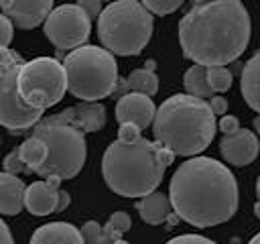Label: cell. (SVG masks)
<instances>
[{
    "label": "cell",
    "instance_id": "obj_18",
    "mask_svg": "<svg viewBox=\"0 0 260 244\" xmlns=\"http://www.w3.org/2000/svg\"><path fill=\"white\" fill-rule=\"evenodd\" d=\"M240 89L244 102L260 114V51H256L244 65L240 75Z\"/></svg>",
    "mask_w": 260,
    "mask_h": 244
},
{
    "label": "cell",
    "instance_id": "obj_16",
    "mask_svg": "<svg viewBox=\"0 0 260 244\" xmlns=\"http://www.w3.org/2000/svg\"><path fill=\"white\" fill-rule=\"evenodd\" d=\"M28 244H85L81 232L67 222H51L37 228Z\"/></svg>",
    "mask_w": 260,
    "mask_h": 244
},
{
    "label": "cell",
    "instance_id": "obj_28",
    "mask_svg": "<svg viewBox=\"0 0 260 244\" xmlns=\"http://www.w3.org/2000/svg\"><path fill=\"white\" fill-rule=\"evenodd\" d=\"M138 138H140V128L136 124H120V128H118L120 142H134Z\"/></svg>",
    "mask_w": 260,
    "mask_h": 244
},
{
    "label": "cell",
    "instance_id": "obj_13",
    "mask_svg": "<svg viewBox=\"0 0 260 244\" xmlns=\"http://www.w3.org/2000/svg\"><path fill=\"white\" fill-rule=\"evenodd\" d=\"M219 152L234 167L250 165L258 157V138L252 130L238 128L232 134H223L219 140Z\"/></svg>",
    "mask_w": 260,
    "mask_h": 244
},
{
    "label": "cell",
    "instance_id": "obj_11",
    "mask_svg": "<svg viewBox=\"0 0 260 244\" xmlns=\"http://www.w3.org/2000/svg\"><path fill=\"white\" fill-rule=\"evenodd\" d=\"M2 14L22 30L37 28L53 10V0H0Z\"/></svg>",
    "mask_w": 260,
    "mask_h": 244
},
{
    "label": "cell",
    "instance_id": "obj_20",
    "mask_svg": "<svg viewBox=\"0 0 260 244\" xmlns=\"http://www.w3.org/2000/svg\"><path fill=\"white\" fill-rule=\"evenodd\" d=\"M183 85H185V89H187L189 96L203 98V100L213 96V89H211L209 83H207V71H205L203 65L193 63V65L185 71V75H183Z\"/></svg>",
    "mask_w": 260,
    "mask_h": 244
},
{
    "label": "cell",
    "instance_id": "obj_27",
    "mask_svg": "<svg viewBox=\"0 0 260 244\" xmlns=\"http://www.w3.org/2000/svg\"><path fill=\"white\" fill-rule=\"evenodd\" d=\"M81 238H83V242L85 244H95V240H98V236L102 234V226L98 224V222H85L83 226H81Z\"/></svg>",
    "mask_w": 260,
    "mask_h": 244
},
{
    "label": "cell",
    "instance_id": "obj_19",
    "mask_svg": "<svg viewBox=\"0 0 260 244\" xmlns=\"http://www.w3.org/2000/svg\"><path fill=\"white\" fill-rule=\"evenodd\" d=\"M136 209H138L142 222L150 224V226H158V224L167 222L169 214L173 211L169 197L165 193H160V191H152V193L140 197L136 201Z\"/></svg>",
    "mask_w": 260,
    "mask_h": 244
},
{
    "label": "cell",
    "instance_id": "obj_35",
    "mask_svg": "<svg viewBox=\"0 0 260 244\" xmlns=\"http://www.w3.org/2000/svg\"><path fill=\"white\" fill-rule=\"evenodd\" d=\"M0 244H14V240H12V232H10V228H8V224L0 218Z\"/></svg>",
    "mask_w": 260,
    "mask_h": 244
},
{
    "label": "cell",
    "instance_id": "obj_32",
    "mask_svg": "<svg viewBox=\"0 0 260 244\" xmlns=\"http://www.w3.org/2000/svg\"><path fill=\"white\" fill-rule=\"evenodd\" d=\"M122 238V232H118V230H114L112 226H104L102 228V234L98 236V240H95V244H114L116 240H120Z\"/></svg>",
    "mask_w": 260,
    "mask_h": 244
},
{
    "label": "cell",
    "instance_id": "obj_38",
    "mask_svg": "<svg viewBox=\"0 0 260 244\" xmlns=\"http://www.w3.org/2000/svg\"><path fill=\"white\" fill-rule=\"evenodd\" d=\"M254 216L260 220V201H256V203H254Z\"/></svg>",
    "mask_w": 260,
    "mask_h": 244
},
{
    "label": "cell",
    "instance_id": "obj_3",
    "mask_svg": "<svg viewBox=\"0 0 260 244\" xmlns=\"http://www.w3.org/2000/svg\"><path fill=\"white\" fill-rule=\"evenodd\" d=\"M175 155L154 140L138 138L134 142L114 140L102 157V175L106 185L122 197H144L160 185L165 171Z\"/></svg>",
    "mask_w": 260,
    "mask_h": 244
},
{
    "label": "cell",
    "instance_id": "obj_8",
    "mask_svg": "<svg viewBox=\"0 0 260 244\" xmlns=\"http://www.w3.org/2000/svg\"><path fill=\"white\" fill-rule=\"evenodd\" d=\"M16 85L24 106L45 112L59 104L67 92L63 63L53 57H35L24 61L18 71Z\"/></svg>",
    "mask_w": 260,
    "mask_h": 244
},
{
    "label": "cell",
    "instance_id": "obj_26",
    "mask_svg": "<svg viewBox=\"0 0 260 244\" xmlns=\"http://www.w3.org/2000/svg\"><path fill=\"white\" fill-rule=\"evenodd\" d=\"M108 226H112L114 230H118V232H128L130 228H132V220H130V216L126 214V211H114L110 218H108V222H106Z\"/></svg>",
    "mask_w": 260,
    "mask_h": 244
},
{
    "label": "cell",
    "instance_id": "obj_5",
    "mask_svg": "<svg viewBox=\"0 0 260 244\" xmlns=\"http://www.w3.org/2000/svg\"><path fill=\"white\" fill-rule=\"evenodd\" d=\"M154 28L152 14L140 0H114L98 16V39L112 55H138Z\"/></svg>",
    "mask_w": 260,
    "mask_h": 244
},
{
    "label": "cell",
    "instance_id": "obj_4",
    "mask_svg": "<svg viewBox=\"0 0 260 244\" xmlns=\"http://www.w3.org/2000/svg\"><path fill=\"white\" fill-rule=\"evenodd\" d=\"M217 122L209 102L189 94L167 98L154 112V142L171 150L175 157L201 155L215 138Z\"/></svg>",
    "mask_w": 260,
    "mask_h": 244
},
{
    "label": "cell",
    "instance_id": "obj_41",
    "mask_svg": "<svg viewBox=\"0 0 260 244\" xmlns=\"http://www.w3.org/2000/svg\"><path fill=\"white\" fill-rule=\"evenodd\" d=\"M114 244H128V242H126V240H122V238H120V240H116V242H114Z\"/></svg>",
    "mask_w": 260,
    "mask_h": 244
},
{
    "label": "cell",
    "instance_id": "obj_37",
    "mask_svg": "<svg viewBox=\"0 0 260 244\" xmlns=\"http://www.w3.org/2000/svg\"><path fill=\"white\" fill-rule=\"evenodd\" d=\"M254 130H256V132L260 134V114H258V116L254 118Z\"/></svg>",
    "mask_w": 260,
    "mask_h": 244
},
{
    "label": "cell",
    "instance_id": "obj_21",
    "mask_svg": "<svg viewBox=\"0 0 260 244\" xmlns=\"http://www.w3.org/2000/svg\"><path fill=\"white\" fill-rule=\"evenodd\" d=\"M18 157L24 163V167L28 169V173H35L47 159V144L37 136H28L18 146Z\"/></svg>",
    "mask_w": 260,
    "mask_h": 244
},
{
    "label": "cell",
    "instance_id": "obj_40",
    "mask_svg": "<svg viewBox=\"0 0 260 244\" xmlns=\"http://www.w3.org/2000/svg\"><path fill=\"white\" fill-rule=\"evenodd\" d=\"M256 197H258V201H260V175H258V179H256Z\"/></svg>",
    "mask_w": 260,
    "mask_h": 244
},
{
    "label": "cell",
    "instance_id": "obj_24",
    "mask_svg": "<svg viewBox=\"0 0 260 244\" xmlns=\"http://www.w3.org/2000/svg\"><path fill=\"white\" fill-rule=\"evenodd\" d=\"M185 0H140V4L150 12V14H158V16H167L173 14Z\"/></svg>",
    "mask_w": 260,
    "mask_h": 244
},
{
    "label": "cell",
    "instance_id": "obj_23",
    "mask_svg": "<svg viewBox=\"0 0 260 244\" xmlns=\"http://www.w3.org/2000/svg\"><path fill=\"white\" fill-rule=\"evenodd\" d=\"M207 71V83L213 92H228L232 87L234 75L225 65H213V67H205Z\"/></svg>",
    "mask_w": 260,
    "mask_h": 244
},
{
    "label": "cell",
    "instance_id": "obj_36",
    "mask_svg": "<svg viewBox=\"0 0 260 244\" xmlns=\"http://www.w3.org/2000/svg\"><path fill=\"white\" fill-rule=\"evenodd\" d=\"M69 203H71V195H69L67 191L59 189V197H57V207H55V211H65V209L69 207Z\"/></svg>",
    "mask_w": 260,
    "mask_h": 244
},
{
    "label": "cell",
    "instance_id": "obj_12",
    "mask_svg": "<svg viewBox=\"0 0 260 244\" xmlns=\"http://www.w3.org/2000/svg\"><path fill=\"white\" fill-rule=\"evenodd\" d=\"M156 106L150 96L128 92L116 102V120L120 124H136L140 130L148 128L154 120Z\"/></svg>",
    "mask_w": 260,
    "mask_h": 244
},
{
    "label": "cell",
    "instance_id": "obj_7",
    "mask_svg": "<svg viewBox=\"0 0 260 244\" xmlns=\"http://www.w3.org/2000/svg\"><path fill=\"white\" fill-rule=\"evenodd\" d=\"M30 136H37L47 144V159L35 171L37 175L45 179L59 177L61 181H67L79 175L87 157L85 134L79 128L63 122L57 114H53V116L41 118L32 126Z\"/></svg>",
    "mask_w": 260,
    "mask_h": 244
},
{
    "label": "cell",
    "instance_id": "obj_17",
    "mask_svg": "<svg viewBox=\"0 0 260 244\" xmlns=\"http://www.w3.org/2000/svg\"><path fill=\"white\" fill-rule=\"evenodd\" d=\"M24 189L26 185L18 175L0 171V214L16 216L24 207Z\"/></svg>",
    "mask_w": 260,
    "mask_h": 244
},
{
    "label": "cell",
    "instance_id": "obj_2",
    "mask_svg": "<svg viewBox=\"0 0 260 244\" xmlns=\"http://www.w3.org/2000/svg\"><path fill=\"white\" fill-rule=\"evenodd\" d=\"M252 20L240 0H203L179 20L183 55L203 67L228 65L248 47Z\"/></svg>",
    "mask_w": 260,
    "mask_h": 244
},
{
    "label": "cell",
    "instance_id": "obj_34",
    "mask_svg": "<svg viewBox=\"0 0 260 244\" xmlns=\"http://www.w3.org/2000/svg\"><path fill=\"white\" fill-rule=\"evenodd\" d=\"M209 108H211V112H213L215 116H223V114L228 112V100H225L223 96H211Z\"/></svg>",
    "mask_w": 260,
    "mask_h": 244
},
{
    "label": "cell",
    "instance_id": "obj_14",
    "mask_svg": "<svg viewBox=\"0 0 260 244\" xmlns=\"http://www.w3.org/2000/svg\"><path fill=\"white\" fill-rule=\"evenodd\" d=\"M63 122L79 128L83 134L98 132L106 126V108L100 102H81L77 106L65 108L57 114Z\"/></svg>",
    "mask_w": 260,
    "mask_h": 244
},
{
    "label": "cell",
    "instance_id": "obj_9",
    "mask_svg": "<svg viewBox=\"0 0 260 244\" xmlns=\"http://www.w3.org/2000/svg\"><path fill=\"white\" fill-rule=\"evenodd\" d=\"M22 63L20 53L10 47H0V126L10 132L32 128L43 118V110L24 106L18 96L16 77Z\"/></svg>",
    "mask_w": 260,
    "mask_h": 244
},
{
    "label": "cell",
    "instance_id": "obj_15",
    "mask_svg": "<svg viewBox=\"0 0 260 244\" xmlns=\"http://www.w3.org/2000/svg\"><path fill=\"white\" fill-rule=\"evenodd\" d=\"M59 187L51 185L49 181H35L24 189V207L32 216H49L57 207Z\"/></svg>",
    "mask_w": 260,
    "mask_h": 244
},
{
    "label": "cell",
    "instance_id": "obj_33",
    "mask_svg": "<svg viewBox=\"0 0 260 244\" xmlns=\"http://www.w3.org/2000/svg\"><path fill=\"white\" fill-rule=\"evenodd\" d=\"M217 128H219L223 134H232V132H236V130L240 128V120H238L236 116H228V114H223L221 120L217 122Z\"/></svg>",
    "mask_w": 260,
    "mask_h": 244
},
{
    "label": "cell",
    "instance_id": "obj_25",
    "mask_svg": "<svg viewBox=\"0 0 260 244\" xmlns=\"http://www.w3.org/2000/svg\"><path fill=\"white\" fill-rule=\"evenodd\" d=\"M2 169L6 173H12V175H20V173H28V169L24 167V163L20 161L18 157V146H14L2 161Z\"/></svg>",
    "mask_w": 260,
    "mask_h": 244
},
{
    "label": "cell",
    "instance_id": "obj_22",
    "mask_svg": "<svg viewBox=\"0 0 260 244\" xmlns=\"http://www.w3.org/2000/svg\"><path fill=\"white\" fill-rule=\"evenodd\" d=\"M126 83H128L130 92L144 94V96H150V98L158 92V77L152 69H146V67L130 71V75L126 77Z\"/></svg>",
    "mask_w": 260,
    "mask_h": 244
},
{
    "label": "cell",
    "instance_id": "obj_31",
    "mask_svg": "<svg viewBox=\"0 0 260 244\" xmlns=\"http://www.w3.org/2000/svg\"><path fill=\"white\" fill-rule=\"evenodd\" d=\"M75 4L89 16V20L98 18L100 12H102V0H77Z\"/></svg>",
    "mask_w": 260,
    "mask_h": 244
},
{
    "label": "cell",
    "instance_id": "obj_10",
    "mask_svg": "<svg viewBox=\"0 0 260 244\" xmlns=\"http://www.w3.org/2000/svg\"><path fill=\"white\" fill-rule=\"evenodd\" d=\"M45 37L59 51H73L89 39L91 20L77 4L55 6L43 22Z\"/></svg>",
    "mask_w": 260,
    "mask_h": 244
},
{
    "label": "cell",
    "instance_id": "obj_43",
    "mask_svg": "<svg viewBox=\"0 0 260 244\" xmlns=\"http://www.w3.org/2000/svg\"><path fill=\"white\" fill-rule=\"evenodd\" d=\"M0 144H2V136H0Z\"/></svg>",
    "mask_w": 260,
    "mask_h": 244
},
{
    "label": "cell",
    "instance_id": "obj_29",
    "mask_svg": "<svg viewBox=\"0 0 260 244\" xmlns=\"http://www.w3.org/2000/svg\"><path fill=\"white\" fill-rule=\"evenodd\" d=\"M167 244H215V242L199 234H181V236L171 238Z\"/></svg>",
    "mask_w": 260,
    "mask_h": 244
},
{
    "label": "cell",
    "instance_id": "obj_39",
    "mask_svg": "<svg viewBox=\"0 0 260 244\" xmlns=\"http://www.w3.org/2000/svg\"><path fill=\"white\" fill-rule=\"evenodd\" d=\"M248 244H260V232H258V234H254V236H252V240H250Z\"/></svg>",
    "mask_w": 260,
    "mask_h": 244
},
{
    "label": "cell",
    "instance_id": "obj_30",
    "mask_svg": "<svg viewBox=\"0 0 260 244\" xmlns=\"http://www.w3.org/2000/svg\"><path fill=\"white\" fill-rule=\"evenodd\" d=\"M12 37H14V26H12V22L0 12V47H8L10 41H12Z\"/></svg>",
    "mask_w": 260,
    "mask_h": 244
},
{
    "label": "cell",
    "instance_id": "obj_1",
    "mask_svg": "<svg viewBox=\"0 0 260 244\" xmlns=\"http://www.w3.org/2000/svg\"><path fill=\"white\" fill-rule=\"evenodd\" d=\"M169 201L179 220L195 228L219 226L238 211V181L223 163L195 155L173 173Z\"/></svg>",
    "mask_w": 260,
    "mask_h": 244
},
{
    "label": "cell",
    "instance_id": "obj_42",
    "mask_svg": "<svg viewBox=\"0 0 260 244\" xmlns=\"http://www.w3.org/2000/svg\"><path fill=\"white\" fill-rule=\"evenodd\" d=\"M199 2H203V0H193V4H199Z\"/></svg>",
    "mask_w": 260,
    "mask_h": 244
},
{
    "label": "cell",
    "instance_id": "obj_6",
    "mask_svg": "<svg viewBox=\"0 0 260 244\" xmlns=\"http://www.w3.org/2000/svg\"><path fill=\"white\" fill-rule=\"evenodd\" d=\"M67 89L83 102H98L112 96L118 81L116 57L98 45H81L63 59Z\"/></svg>",
    "mask_w": 260,
    "mask_h": 244
}]
</instances>
